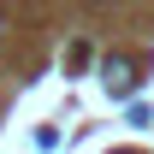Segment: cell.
Wrapping results in <instances>:
<instances>
[{
    "mask_svg": "<svg viewBox=\"0 0 154 154\" xmlns=\"http://www.w3.org/2000/svg\"><path fill=\"white\" fill-rule=\"evenodd\" d=\"M101 83H107V95H131V89H136V59L113 54V59H107V71H101Z\"/></svg>",
    "mask_w": 154,
    "mask_h": 154,
    "instance_id": "cell-1",
    "label": "cell"
},
{
    "mask_svg": "<svg viewBox=\"0 0 154 154\" xmlns=\"http://www.w3.org/2000/svg\"><path fill=\"white\" fill-rule=\"evenodd\" d=\"M65 65H71V71H83V65H89V42H77L71 54H65Z\"/></svg>",
    "mask_w": 154,
    "mask_h": 154,
    "instance_id": "cell-2",
    "label": "cell"
}]
</instances>
